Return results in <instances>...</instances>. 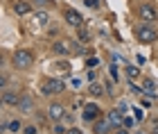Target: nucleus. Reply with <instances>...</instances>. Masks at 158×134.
Listing matches in <instances>:
<instances>
[{
	"label": "nucleus",
	"mask_w": 158,
	"mask_h": 134,
	"mask_svg": "<svg viewBox=\"0 0 158 134\" xmlns=\"http://www.w3.org/2000/svg\"><path fill=\"white\" fill-rule=\"evenodd\" d=\"M63 89H66V84H63V80H59V77H48V80L41 84V93H43V96L61 93Z\"/></svg>",
	"instance_id": "nucleus-1"
},
{
	"label": "nucleus",
	"mask_w": 158,
	"mask_h": 134,
	"mask_svg": "<svg viewBox=\"0 0 158 134\" xmlns=\"http://www.w3.org/2000/svg\"><path fill=\"white\" fill-rule=\"evenodd\" d=\"M135 37H138V41H140V43H154V41L158 39V32L154 30L152 25H142V27H138Z\"/></svg>",
	"instance_id": "nucleus-2"
},
{
	"label": "nucleus",
	"mask_w": 158,
	"mask_h": 134,
	"mask_svg": "<svg viewBox=\"0 0 158 134\" xmlns=\"http://www.w3.org/2000/svg\"><path fill=\"white\" fill-rule=\"evenodd\" d=\"M32 61H34V57H32L30 50H16L14 52V66L16 68H30Z\"/></svg>",
	"instance_id": "nucleus-3"
},
{
	"label": "nucleus",
	"mask_w": 158,
	"mask_h": 134,
	"mask_svg": "<svg viewBox=\"0 0 158 134\" xmlns=\"http://www.w3.org/2000/svg\"><path fill=\"white\" fill-rule=\"evenodd\" d=\"M81 118L86 123H93V121H97L99 118V107L95 102H88V105H84V114H81Z\"/></svg>",
	"instance_id": "nucleus-4"
},
{
	"label": "nucleus",
	"mask_w": 158,
	"mask_h": 134,
	"mask_svg": "<svg viewBox=\"0 0 158 134\" xmlns=\"http://www.w3.org/2000/svg\"><path fill=\"white\" fill-rule=\"evenodd\" d=\"M63 18H66V23L73 25V27H81V23H84L81 14L75 11V9H66V11H63Z\"/></svg>",
	"instance_id": "nucleus-5"
},
{
	"label": "nucleus",
	"mask_w": 158,
	"mask_h": 134,
	"mask_svg": "<svg viewBox=\"0 0 158 134\" xmlns=\"http://www.w3.org/2000/svg\"><path fill=\"white\" fill-rule=\"evenodd\" d=\"M138 14H140V16L145 18V20H149V23H152V20H156V18H158V14H156V9H154L152 5H140Z\"/></svg>",
	"instance_id": "nucleus-6"
},
{
	"label": "nucleus",
	"mask_w": 158,
	"mask_h": 134,
	"mask_svg": "<svg viewBox=\"0 0 158 134\" xmlns=\"http://www.w3.org/2000/svg\"><path fill=\"white\" fill-rule=\"evenodd\" d=\"M106 121H109L113 127H122V121H124V116L120 114V109H111L109 114H106Z\"/></svg>",
	"instance_id": "nucleus-7"
},
{
	"label": "nucleus",
	"mask_w": 158,
	"mask_h": 134,
	"mask_svg": "<svg viewBox=\"0 0 158 134\" xmlns=\"http://www.w3.org/2000/svg\"><path fill=\"white\" fill-rule=\"evenodd\" d=\"M48 116L52 118V121L59 123L63 118V107H61V105H56V102H52V105H50V109H48Z\"/></svg>",
	"instance_id": "nucleus-8"
},
{
	"label": "nucleus",
	"mask_w": 158,
	"mask_h": 134,
	"mask_svg": "<svg viewBox=\"0 0 158 134\" xmlns=\"http://www.w3.org/2000/svg\"><path fill=\"white\" fill-rule=\"evenodd\" d=\"M2 102H5V105H14V107H18L20 98H18V93H14V91H7V93H2Z\"/></svg>",
	"instance_id": "nucleus-9"
},
{
	"label": "nucleus",
	"mask_w": 158,
	"mask_h": 134,
	"mask_svg": "<svg viewBox=\"0 0 158 134\" xmlns=\"http://www.w3.org/2000/svg\"><path fill=\"white\" fill-rule=\"evenodd\" d=\"M142 91L149 96V100H154V98L158 96L156 93V84H154V80H149V77H145V89H142Z\"/></svg>",
	"instance_id": "nucleus-10"
},
{
	"label": "nucleus",
	"mask_w": 158,
	"mask_h": 134,
	"mask_svg": "<svg viewBox=\"0 0 158 134\" xmlns=\"http://www.w3.org/2000/svg\"><path fill=\"white\" fill-rule=\"evenodd\" d=\"M18 107H20V111H23V114H30L32 107H34L32 98H30V96H23V98H20V102H18Z\"/></svg>",
	"instance_id": "nucleus-11"
},
{
	"label": "nucleus",
	"mask_w": 158,
	"mask_h": 134,
	"mask_svg": "<svg viewBox=\"0 0 158 134\" xmlns=\"http://www.w3.org/2000/svg\"><path fill=\"white\" fill-rule=\"evenodd\" d=\"M111 127H113V125L106 121V118H104V121H95V134H106Z\"/></svg>",
	"instance_id": "nucleus-12"
},
{
	"label": "nucleus",
	"mask_w": 158,
	"mask_h": 134,
	"mask_svg": "<svg viewBox=\"0 0 158 134\" xmlns=\"http://www.w3.org/2000/svg\"><path fill=\"white\" fill-rule=\"evenodd\" d=\"M14 11H16L18 16H25V14H30V5L23 2V0H18V2L14 5Z\"/></svg>",
	"instance_id": "nucleus-13"
},
{
	"label": "nucleus",
	"mask_w": 158,
	"mask_h": 134,
	"mask_svg": "<svg viewBox=\"0 0 158 134\" xmlns=\"http://www.w3.org/2000/svg\"><path fill=\"white\" fill-rule=\"evenodd\" d=\"M48 20H50L48 11H39L36 16H34V23H39V25H48Z\"/></svg>",
	"instance_id": "nucleus-14"
},
{
	"label": "nucleus",
	"mask_w": 158,
	"mask_h": 134,
	"mask_svg": "<svg viewBox=\"0 0 158 134\" xmlns=\"http://www.w3.org/2000/svg\"><path fill=\"white\" fill-rule=\"evenodd\" d=\"M102 93H104L102 84H97V82H90V96H102Z\"/></svg>",
	"instance_id": "nucleus-15"
},
{
	"label": "nucleus",
	"mask_w": 158,
	"mask_h": 134,
	"mask_svg": "<svg viewBox=\"0 0 158 134\" xmlns=\"http://www.w3.org/2000/svg\"><path fill=\"white\" fill-rule=\"evenodd\" d=\"M70 50V48L66 46V43H63V41H56V43H54V52H59V55H66Z\"/></svg>",
	"instance_id": "nucleus-16"
},
{
	"label": "nucleus",
	"mask_w": 158,
	"mask_h": 134,
	"mask_svg": "<svg viewBox=\"0 0 158 134\" xmlns=\"http://www.w3.org/2000/svg\"><path fill=\"white\" fill-rule=\"evenodd\" d=\"M127 75L131 77V80H133V77H138V75H140V70H138V66H127Z\"/></svg>",
	"instance_id": "nucleus-17"
},
{
	"label": "nucleus",
	"mask_w": 158,
	"mask_h": 134,
	"mask_svg": "<svg viewBox=\"0 0 158 134\" xmlns=\"http://www.w3.org/2000/svg\"><path fill=\"white\" fill-rule=\"evenodd\" d=\"M86 7H90V9H97V7H102V0H86Z\"/></svg>",
	"instance_id": "nucleus-18"
},
{
	"label": "nucleus",
	"mask_w": 158,
	"mask_h": 134,
	"mask_svg": "<svg viewBox=\"0 0 158 134\" xmlns=\"http://www.w3.org/2000/svg\"><path fill=\"white\" fill-rule=\"evenodd\" d=\"M99 64V59L97 57H88V59H86V66H88V68H95Z\"/></svg>",
	"instance_id": "nucleus-19"
},
{
	"label": "nucleus",
	"mask_w": 158,
	"mask_h": 134,
	"mask_svg": "<svg viewBox=\"0 0 158 134\" xmlns=\"http://www.w3.org/2000/svg\"><path fill=\"white\" fill-rule=\"evenodd\" d=\"M131 125H133V118H131V116H124V121H122V127H124V130H129Z\"/></svg>",
	"instance_id": "nucleus-20"
},
{
	"label": "nucleus",
	"mask_w": 158,
	"mask_h": 134,
	"mask_svg": "<svg viewBox=\"0 0 158 134\" xmlns=\"http://www.w3.org/2000/svg\"><path fill=\"white\" fill-rule=\"evenodd\" d=\"M129 89H131V93H135V96H142V93H145V91H142V89H138L135 84H129Z\"/></svg>",
	"instance_id": "nucleus-21"
},
{
	"label": "nucleus",
	"mask_w": 158,
	"mask_h": 134,
	"mask_svg": "<svg viewBox=\"0 0 158 134\" xmlns=\"http://www.w3.org/2000/svg\"><path fill=\"white\" fill-rule=\"evenodd\" d=\"M9 130H11V132H18V130H20V123H18V121H11V123H9Z\"/></svg>",
	"instance_id": "nucleus-22"
},
{
	"label": "nucleus",
	"mask_w": 158,
	"mask_h": 134,
	"mask_svg": "<svg viewBox=\"0 0 158 134\" xmlns=\"http://www.w3.org/2000/svg\"><path fill=\"white\" fill-rule=\"evenodd\" d=\"M79 39H81L84 43H88V39H90V37H88V32H86V30H81V32H79Z\"/></svg>",
	"instance_id": "nucleus-23"
},
{
	"label": "nucleus",
	"mask_w": 158,
	"mask_h": 134,
	"mask_svg": "<svg viewBox=\"0 0 158 134\" xmlns=\"http://www.w3.org/2000/svg\"><path fill=\"white\" fill-rule=\"evenodd\" d=\"M54 134H66V130H63V125H61V123H56V125H54Z\"/></svg>",
	"instance_id": "nucleus-24"
},
{
	"label": "nucleus",
	"mask_w": 158,
	"mask_h": 134,
	"mask_svg": "<svg viewBox=\"0 0 158 134\" xmlns=\"http://www.w3.org/2000/svg\"><path fill=\"white\" fill-rule=\"evenodd\" d=\"M109 73L113 75V80H118V66H115V64H113V66L109 68Z\"/></svg>",
	"instance_id": "nucleus-25"
},
{
	"label": "nucleus",
	"mask_w": 158,
	"mask_h": 134,
	"mask_svg": "<svg viewBox=\"0 0 158 134\" xmlns=\"http://www.w3.org/2000/svg\"><path fill=\"white\" fill-rule=\"evenodd\" d=\"M23 134H36V127H34V125H27Z\"/></svg>",
	"instance_id": "nucleus-26"
},
{
	"label": "nucleus",
	"mask_w": 158,
	"mask_h": 134,
	"mask_svg": "<svg viewBox=\"0 0 158 134\" xmlns=\"http://www.w3.org/2000/svg\"><path fill=\"white\" fill-rule=\"evenodd\" d=\"M5 84H7V77H5V75H0V91L5 89Z\"/></svg>",
	"instance_id": "nucleus-27"
},
{
	"label": "nucleus",
	"mask_w": 158,
	"mask_h": 134,
	"mask_svg": "<svg viewBox=\"0 0 158 134\" xmlns=\"http://www.w3.org/2000/svg\"><path fill=\"white\" fill-rule=\"evenodd\" d=\"M66 134H81V130H77V127H70V130H66Z\"/></svg>",
	"instance_id": "nucleus-28"
},
{
	"label": "nucleus",
	"mask_w": 158,
	"mask_h": 134,
	"mask_svg": "<svg viewBox=\"0 0 158 134\" xmlns=\"http://www.w3.org/2000/svg\"><path fill=\"white\" fill-rule=\"evenodd\" d=\"M133 111H135V121H142V111L140 109H133Z\"/></svg>",
	"instance_id": "nucleus-29"
},
{
	"label": "nucleus",
	"mask_w": 158,
	"mask_h": 134,
	"mask_svg": "<svg viewBox=\"0 0 158 134\" xmlns=\"http://www.w3.org/2000/svg\"><path fill=\"white\" fill-rule=\"evenodd\" d=\"M152 130H154V134H158V121H152Z\"/></svg>",
	"instance_id": "nucleus-30"
},
{
	"label": "nucleus",
	"mask_w": 158,
	"mask_h": 134,
	"mask_svg": "<svg viewBox=\"0 0 158 134\" xmlns=\"http://www.w3.org/2000/svg\"><path fill=\"white\" fill-rule=\"evenodd\" d=\"M115 134H127V130H124V127H118V132H115Z\"/></svg>",
	"instance_id": "nucleus-31"
},
{
	"label": "nucleus",
	"mask_w": 158,
	"mask_h": 134,
	"mask_svg": "<svg viewBox=\"0 0 158 134\" xmlns=\"http://www.w3.org/2000/svg\"><path fill=\"white\" fill-rule=\"evenodd\" d=\"M2 64H5V55L0 52V66H2Z\"/></svg>",
	"instance_id": "nucleus-32"
},
{
	"label": "nucleus",
	"mask_w": 158,
	"mask_h": 134,
	"mask_svg": "<svg viewBox=\"0 0 158 134\" xmlns=\"http://www.w3.org/2000/svg\"><path fill=\"white\" fill-rule=\"evenodd\" d=\"M36 2H48V0H36Z\"/></svg>",
	"instance_id": "nucleus-33"
},
{
	"label": "nucleus",
	"mask_w": 158,
	"mask_h": 134,
	"mask_svg": "<svg viewBox=\"0 0 158 134\" xmlns=\"http://www.w3.org/2000/svg\"><path fill=\"white\" fill-rule=\"evenodd\" d=\"M2 132H5V127H0V134H2Z\"/></svg>",
	"instance_id": "nucleus-34"
},
{
	"label": "nucleus",
	"mask_w": 158,
	"mask_h": 134,
	"mask_svg": "<svg viewBox=\"0 0 158 134\" xmlns=\"http://www.w3.org/2000/svg\"><path fill=\"white\" fill-rule=\"evenodd\" d=\"M135 134H147V132H135Z\"/></svg>",
	"instance_id": "nucleus-35"
}]
</instances>
